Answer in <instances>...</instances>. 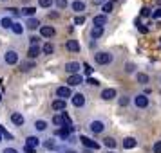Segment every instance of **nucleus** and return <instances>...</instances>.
Wrapping results in <instances>:
<instances>
[{
	"label": "nucleus",
	"instance_id": "obj_55",
	"mask_svg": "<svg viewBox=\"0 0 161 153\" xmlns=\"http://www.w3.org/2000/svg\"><path fill=\"white\" fill-rule=\"evenodd\" d=\"M0 140H2V135H0Z\"/></svg>",
	"mask_w": 161,
	"mask_h": 153
},
{
	"label": "nucleus",
	"instance_id": "obj_41",
	"mask_svg": "<svg viewBox=\"0 0 161 153\" xmlns=\"http://www.w3.org/2000/svg\"><path fill=\"white\" fill-rule=\"evenodd\" d=\"M154 153H161V140H156V144H154Z\"/></svg>",
	"mask_w": 161,
	"mask_h": 153
},
{
	"label": "nucleus",
	"instance_id": "obj_23",
	"mask_svg": "<svg viewBox=\"0 0 161 153\" xmlns=\"http://www.w3.org/2000/svg\"><path fill=\"white\" fill-rule=\"evenodd\" d=\"M91 36H92V38L103 36V27H98V25H94V27H92V31H91Z\"/></svg>",
	"mask_w": 161,
	"mask_h": 153
},
{
	"label": "nucleus",
	"instance_id": "obj_4",
	"mask_svg": "<svg viewBox=\"0 0 161 153\" xmlns=\"http://www.w3.org/2000/svg\"><path fill=\"white\" fill-rule=\"evenodd\" d=\"M4 58H6V63H9V65H16V63H18V52L16 51H8Z\"/></svg>",
	"mask_w": 161,
	"mask_h": 153
},
{
	"label": "nucleus",
	"instance_id": "obj_34",
	"mask_svg": "<svg viewBox=\"0 0 161 153\" xmlns=\"http://www.w3.org/2000/svg\"><path fill=\"white\" fill-rule=\"evenodd\" d=\"M53 123L62 128V126H64V123H62V115H54V117H53Z\"/></svg>",
	"mask_w": 161,
	"mask_h": 153
},
{
	"label": "nucleus",
	"instance_id": "obj_6",
	"mask_svg": "<svg viewBox=\"0 0 161 153\" xmlns=\"http://www.w3.org/2000/svg\"><path fill=\"white\" fill-rule=\"evenodd\" d=\"M71 97H73V105L76 108H81V106L85 105V95L83 94H74V95H71Z\"/></svg>",
	"mask_w": 161,
	"mask_h": 153
},
{
	"label": "nucleus",
	"instance_id": "obj_56",
	"mask_svg": "<svg viewBox=\"0 0 161 153\" xmlns=\"http://www.w3.org/2000/svg\"><path fill=\"white\" fill-rule=\"evenodd\" d=\"M109 153H114V151H109Z\"/></svg>",
	"mask_w": 161,
	"mask_h": 153
},
{
	"label": "nucleus",
	"instance_id": "obj_30",
	"mask_svg": "<svg viewBox=\"0 0 161 153\" xmlns=\"http://www.w3.org/2000/svg\"><path fill=\"white\" fill-rule=\"evenodd\" d=\"M53 51H54L53 43H45L44 47H42V52H44V54H53Z\"/></svg>",
	"mask_w": 161,
	"mask_h": 153
},
{
	"label": "nucleus",
	"instance_id": "obj_22",
	"mask_svg": "<svg viewBox=\"0 0 161 153\" xmlns=\"http://www.w3.org/2000/svg\"><path fill=\"white\" fill-rule=\"evenodd\" d=\"M71 8H73V11L80 13V11H83V9H85V4H83L81 0H74L73 4H71Z\"/></svg>",
	"mask_w": 161,
	"mask_h": 153
},
{
	"label": "nucleus",
	"instance_id": "obj_19",
	"mask_svg": "<svg viewBox=\"0 0 161 153\" xmlns=\"http://www.w3.org/2000/svg\"><path fill=\"white\" fill-rule=\"evenodd\" d=\"M35 13H36V8H24L22 11H20V15H24V16H27V18H33L35 16Z\"/></svg>",
	"mask_w": 161,
	"mask_h": 153
},
{
	"label": "nucleus",
	"instance_id": "obj_8",
	"mask_svg": "<svg viewBox=\"0 0 161 153\" xmlns=\"http://www.w3.org/2000/svg\"><path fill=\"white\" fill-rule=\"evenodd\" d=\"M54 33H56V31L53 29L51 25H44V27H40V34H42L44 38H53L54 36Z\"/></svg>",
	"mask_w": 161,
	"mask_h": 153
},
{
	"label": "nucleus",
	"instance_id": "obj_44",
	"mask_svg": "<svg viewBox=\"0 0 161 153\" xmlns=\"http://www.w3.org/2000/svg\"><path fill=\"white\" fill-rule=\"evenodd\" d=\"M152 18H156V20H158V18H161V9H156V11H154Z\"/></svg>",
	"mask_w": 161,
	"mask_h": 153
},
{
	"label": "nucleus",
	"instance_id": "obj_21",
	"mask_svg": "<svg viewBox=\"0 0 161 153\" xmlns=\"http://www.w3.org/2000/svg\"><path fill=\"white\" fill-rule=\"evenodd\" d=\"M38 144H40V139L35 137V135L27 137V140H25V146H29V148H36Z\"/></svg>",
	"mask_w": 161,
	"mask_h": 153
},
{
	"label": "nucleus",
	"instance_id": "obj_7",
	"mask_svg": "<svg viewBox=\"0 0 161 153\" xmlns=\"http://www.w3.org/2000/svg\"><path fill=\"white\" fill-rule=\"evenodd\" d=\"M56 95H58V99H64V101H65V97H71V88L69 87H58Z\"/></svg>",
	"mask_w": 161,
	"mask_h": 153
},
{
	"label": "nucleus",
	"instance_id": "obj_27",
	"mask_svg": "<svg viewBox=\"0 0 161 153\" xmlns=\"http://www.w3.org/2000/svg\"><path fill=\"white\" fill-rule=\"evenodd\" d=\"M103 144L107 146V148H116V140L112 137H105L103 139Z\"/></svg>",
	"mask_w": 161,
	"mask_h": 153
},
{
	"label": "nucleus",
	"instance_id": "obj_26",
	"mask_svg": "<svg viewBox=\"0 0 161 153\" xmlns=\"http://www.w3.org/2000/svg\"><path fill=\"white\" fill-rule=\"evenodd\" d=\"M0 25H2L4 29H11V25H13V20H11V18H2V20H0Z\"/></svg>",
	"mask_w": 161,
	"mask_h": 153
},
{
	"label": "nucleus",
	"instance_id": "obj_35",
	"mask_svg": "<svg viewBox=\"0 0 161 153\" xmlns=\"http://www.w3.org/2000/svg\"><path fill=\"white\" fill-rule=\"evenodd\" d=\"M0 135H2V137H6V139H9V140H11V133H8V131H6V128H4V126H0Z\"/></svg>",
	"mask_w": 161,
	"mask_h": 153
},
{
	"label": "nucleus",
	"instance_id": "obj_52",
	"mask_svg": "<svg viewBox=\"0 0 161 153\" xmlns=\"http://www.w3.org/2000/svg\"><path fill=\"white\" fill-rule=\"evenodd\" d=\"M65 153H76V151H73V150H69V151H65Z\"/></svg>",
	"mask_w": 161,
	"mask_h": 153
},
{
	"label": "nucleus",
	"instance_id": "obj_57",
	"mask_svg": "<svg viewBox=\"0 0 161 153\" xmlns=\"http://www.w3.org/2000/svg\"><path fill=\"white\" fill-rule=\"evenodd\" d=\"M159 42H161V38H159Z\"/></svg>",
	"mask_w": 161,
	"mask_h": 153
},
{
	"label": "nucleus",
	"instance_id": "obj_14",
	"mask_svg": "<svg viewBox=\"0 0 161 153\" xmlns=\"http://www.w3.org/2000/svg\"><path fill=\"white\" fill-rule=\"evenodd\" d=\"M65 47H67V51H71V52H78L80 51V43H78L76 40H67Z\"/></svg>",
	"mask_w": 161,
	"mask_h": 153
},
{
	"label": "nucleus",
	"instance_id": "obj_49",
	"mask_svg": "<svg viewBox=\"0 0 161 153\" xmlns=\"http://www.w3.org/2000/svg\"><path fill=\"white\" fill-rule=\"evenodd\" d=\"M25 153H36V151H35V148H29V146H25Z\"/></svg>",
	"mask_w": 161,
	"mask_h": 153
},
{
	"label": "nucleus",
	"instance_id": "obj_36",
	"mask_svg": "<svg viewBox=\"0 0 161 153\" xmlns=\"http://www.w3.org/2000/svg\"><path fill=\"white\" fill-rule=\"evenodd\" d=\"M54 4H56V8L58 9H64L67 6V0H54Z\"/></svg>",
	"mask_w": 161,
	"mask_h": 153
},
{
	"label": "nucleus",
	"instance_id": "obj_38",
	"mask_svg": "<svg viewBox=\"0 0 161 153\" xmlns=\"http://www.w3.org/2000/svg\"><path fill=\"white\" fill-rule=\"evenodd\" d=\"M38 4H40L42 8H49V6L53 4V0H38Z\"/></svg>",
	"mask_w": 161,
	"mask_h": 153
},
{
	"label": "nucleus",
	"instance_id": "obj_40",
	"mask_svg": "<svg viewBox=\"0 0 161 153\" xmlns=\"http://www.w3.org/2000/svg\"><path fill=\"white\" fill-rule=\"evenodd\" d=\"M141 16H152V11H150L148 8H143L141 9Z\"/></svg>",
	"mask_w": 161,
	"mask_h": 153
},
{
	"label": "nucleus",
	"instance_id": "obj_33",
	"mask_svg": "<svg viewBox=\"0 0 161 153\" xmlns=\"http://www.w3.org/2000/svg\"><path fill=\"white\" fill-rule=\"evenodd\" d=\"M83 70H85V74H87V78H89V76H91L92 72H94V69L89 65V63H83Z\"/></svg>",
	"mask_w": 161,
	"mask_h": 153
},
{
	"label": "nucleus",
	"instance_id": "obj_54",
	"mask_svg": "<svg viewBox=\"0 0 161 153\" xmlns=\"http://www.w3.org/2000/svg\"><path fill=\"white\" fill-rule=\"evenodd\" d=\"M114 2H118V0H114ZM119 2H121V0H119Z\"/></svg>",
	"mask_w": 161,
	"mask_h": 153
},
{
	"label": "nucleus",
	"instance_id": "obj_20",
	"mask_svg": "<svg viewBox=\"0 0 161 153\" xmlns=\"http://www.w3.org/2000/svg\"><path fill=\"white\" fill-rule=\"evenodd\" d=\"M94 25H98V27H103L105 23H107V16L105 15H98V16H94Z\"/></svg>",
	"mask_w": 161,
	"mask_h": 153
},
{
	"label": "nucleus",
	"instance_id": "obj_9",
	"mask_svg": "<svg viewBox=\"0 0 161 153\" xmlns=\"http://www.w3.org/2000/svg\"><path fill=\"white\" fill-rule=\"evenodd\" d=\"M89 126H91V130L94 131V133H102V131L105 130V124H103L102 121H92Z\"/></svg>",
	"mask_w": 161,
	"mask_h": 153
},
{
	"label": "nucleus",
	"instance_id": "obj_29",
	"mask_svg": "<svg viewBox=\"0 0 161 153\" xmlns=\"http://www.w3.org/2000/svg\"><path fill=\"white\" fill-rule=\"evenodd\" d=\"M112 8H114V2H109V0H107V2L102 6L103 13H110V11H112Z\"/></svg>",
	"mask_w": 161,
	"mask_h": 153
},
{
	"label": "nucleus",
	"instance_id": "obj_15",
	"mask_svg": "<svg viewBox=\"0 0 161 153\" xmlns=\"http://www.w3.org/2000/svg\"><path fill=\"white\" fill-rule=\"evenodd\" d=\"M60 115H62V123H64V126H67V128H74L73 126V119H71V115H69L67 112H62Z\"/></svg>",
	"mask_w": 161,
	"mask_h": 153
},
{
	"label": "nucleus",
	"instance_id": "obj_50",
	"mask_svg": "<svg viewBox=\"0 0 161 153\" xmlns=\"http://www.w3.org/2000/svg\"><path fill=\"white\" fill-rule=\"evenodd\" d=\"M49 16H51V18H58V16H60V13H51Z\"/></svg>",
	"mask_w": 161,
	"mask_h": 153
},
{
	"label": "nucleus",
	"instance_id": "obj_3",
	"mask_svg": "<svg viewBox=\"0 0 161 153\" xmlns=\"http://www.w3.org/2000/svg\"><path fill=\"white\" fill-rule=\"evenodd\" d=\"M134 105H136L138 108H147V106H148V97H147L145 94L136 95V97H134Z\"/></svg>",
	"mask_w": 161,
	"mask_h": 153
},
{
	"label": "nucleus",
	"instance_id": "obj_45",
	"mask_svg": "<svg viewBox=\"0 0 161 153\" xmlns=\"http://www.w3.org/2000/svg\"><path fill=\"white\" fill-rule=\"evenodd\" d=\"M8 11H9V13H11V15H16V16L20 15V11H18V9H16V8H9Z\"/></svg>",
	"mask_w": 161,
	"mask_h": 153
},
{
	"label": "nucleus",
	"instance_id": "obj_25",
	"mask_svg": "<svg viewBox=\"0 0 161 153\" xmlns=\"http://www.w3.org/2000/svg\"><path fill=\"white\" fill-rule=\"evenodd\" d=\"M11 29H13V33H15V34H22V33H24L22 23H18V22H13V25H11Z\"/></svg>",
	"mask_w": 161,
	"mask_h": 153
},
{
	"label": "nucleus",
	"instance_id": "obj_32",
	"mask_svg": "<svg viewBox=\"0 0 161 153\" xmlns=\"http://www.w3.org/2000/svg\"><path fill=\"white\" fill-rule=\"evenodd\" d=\"M35 128L40 130V131H44L45 128H47V123H45V121H36V123H35Z\"/></svg>",
	"mask_w": 161,
	"mask_h": 153
},
{
	"label": "nucleus",
	"instance_id": "obj_39",
	"mask_svg": "<svg viewBox=\"0 0 161 153\" xmlns=\"http://www.w3.org/2000/svg\"><path fill=\"white\" fill-rule=\"evenodd\" d=\"M129 103H130V99H129V97L125 95V97H121V99H119V106H127Z\"/></svg>",
	"mask_w": 161,
	"mask_h": 153
},
{
	"label": "nucleus",
	"instance_id": "obj_46",
	"mask_svg": "<svg viewBox=\"0 0 161 153\" xmlns=\"http://www.w3.org/2000/svg\"><path fill=\"white\" fill-rule=\"evenodd\" d=\"M29 42H31V45H36L38 43V36H31Z\"/></svg>",
	"mask_w": 161,
	"mask_h": 153
},
{
	"label": "nucleus",
	"instance_id": "obj_37",
	"mask_svg": "<svg viewBox=\"0 0 161 153\" xmlns=\"http://www.w3.org/2000/svg\"><path fill=\"white\" fill-rule=\"evenodd\" d=\"M45 148H47V150H56L54 140H45Z\"/></svg>",
	"mask_w": 161,
	"mask_h": 153
},
{
	"label": "nucleus",
	"instance_id": "obj_53",
	"mask_svg": "<svg viewBox=\"0 0 161 153\" xmlns=\"http://www.w3.org/2000/svg\"><path fill=\"white\" fill-rule=\"evenodd\" d=\"M0 103H2V94H0Z\"/></svg>",
	"mask_w": 161,
	"mask_h": 153
},
{
	"label": "nucleus",
	"instance_id": "obj_2",
	"mask_svg": "<svg viewBox=\"0 0 161 153\" xmlns=\"http://www.w3.org/2000/svg\"><path fill=\"white\" fill-rule=\"evenodd\" d=\"M94 58H96V61H98L100 65H107V63L112 61V56H110L109 52H98Z\"/></svg>",
	"mask_w": 161,
	"mask_h": 153
},
{
	"label": "nucleus",
	"instance_id": "obj_13",
	"mask_svg": "<svg viewBox=\"0 0 161 153\" xmlns=\"http://www.w3.org/2000/svg\"><path fill=\"white\" fill-rule=\"evenodd\" d=\"M67 83H69L71 87H78V85H81V76L80 74H73V76H69Z\"/></svg>",
	"mask_w": 161,
	"mask_h": 153
},
{
	"label": "nucleus",
	"instance_id": "obj_31",
	"mask_svg": "<svg viewBox=\"0 0 161 153\" xmlns=\"http://www.w3.org/2000/svg\"><path fill=\"white\" fill-rule=\"evenodd\" d=\"M148 76H147V74H138V83H141V85H147V83H148Z\"/></svg>",
	"mask_w": 161,
	"mask_h": 153
},
{
	"label": "nucleus",
	"instance_id": "obj_16",
	"mask_svg": "<svg viewBox=\"0 0 161 153\" xmlns=\"http://www.w3.org/2000/svg\"><path fill=\"white\" fill-rule=\"evenodd\" d=\"M136 144H138V140L134 137H127L123 140V148L125 150H132V148H136Z\"/></svg>",
	"mask_w": 161,
	"mask_h": 153
},
{
	"label": "nucleus",
	"instance_id": "obj_10",
	"mask_svg": "<svg viewBox=\"0 0 161 153\" xmlns=\"http://www.w3.org/2000/svg\"><path fill=\"white\" fill-rule=\"evenodd\" d=\"M116 97V90L114 88H105L102 92V99H105V101H110V99H114Z\"/></svg>",
	"mask_w": 161,
	"mask_h": 153
},
{
	"label": "nucleus",
	"instance_id": "obj_18",
	"mask_svg": "<svg viewBox=\"0 0 161 153\" xmlns=\"http://www.w3.org/2000/svg\"><path fill=\"white\" fill-rule=\"evenodd\" d=\"M51 106H53V110H56V112H58V110H65V101H64V99H54Z\"/></svg>",
	"mask_w": 161,
	"mask_h": 153
},
{
	"label": "nucleus",
	"instance_id": "obj_1",
	"mask_svg": "<svg viewBox=\"0 0 161 153\" xmlns=\"http://www.w3.org/2000/svg\"><path fill=\"white\" fill-rule=\"evenodd\" d=\"M80 140H81V144L85 146L87 150H100V144H98L96 140H92V139L85 137V135H81V137H80Z\"/></svg>",
	"mask_w": 161,
	"mask_h": 153
},
{
	"label": "nucleus",
	"instance_id": "obj_51",
	"mask_svg": "<svg viewBox=\"0 0 161 153\" xmlns=\"http://www.w3.org/2000/svg\"><path fill=\"white\" fill-rule=\"evenodd\" d=\"M96 2H102V4H105V2H107V0H96Z\"/></svg>",
	"mask_w": 161,
	"mask_h": 153
},
{
	"label": "nucleus",
	"instance_id": "obj_42",
	"mask_svg": "<svg viewBox=\"0 0 161 153\" xmlns=\"http://www.w3.org/2000/svg\"><path fill=\"white\" fill-rule=\"evenodd\" d=\"M83 22H85V16H76V18H74V23H76V25H81Z\"/></svg>",
	"mask_w": 161,
	"mask_h": 153
},
{
	"label": "nucleus",
	"instance_id": "obj_5",
	"mask_svg": "<svg viewBox=\"0 0 161 153\" xmlns=\"http://www.w3.org/2000/svg\"><path fill=\"white\" fill-rule=\"evenodd\" d=\"M80 63H78V61H69V63H65V70L69 74H71V76H73V74H78L80 72Z\"/></svg>",
	"mask_w": 161,
	"mask_h": 153
},
{
	"label": "nucleus",
	"instance_id": "obj_17",
	"mask_svg": "<svg viewBox=\"0 0 161 153\" xmlns=\"http://www.w3.org/2000/svg\"><path fill=\"white\" fill-rule=\"evenodd\" d=\"M38 54H40V47H38V45H29V51H27L29 59H35Z\"/></svg>",
	"mask_w": 161,
	"mask_h": 153
},
{
	"label": "nucleus",
	"instance_id": "obj_47",
	"mask_svg": "<svg viewBox=\"0 0 161 153\" xmlns=\"http://www.w3.org/2000/svg\"><path fill=\"white\" fill-rule=\"evenodd\" d=\"M127 72H134V65L132 63H127V69H125Z\"/></svg>",
	"mask_w": 161,
	"mask_h": 153
},
{
	"label": "nucleus",
	"instance_id": "obj_28",
	"mask_svg": "<svg viewBox=\"0 0 161 153\" xmlns=\"http://www.w3.org/2000/svg\"><path fill=\"white\" fill-rule=\"evenodd\" d=\"M33 67H35V63H33V61H25V63H22V67H20V70H22V72H27V70H31V69H33Z\"/></svg>",
	"mask_w": 161,
	"mask_h": 153
},
{
	"label": "nucleus",
	"instance_id": "obj_12",
	"mask_svg": "<svg viewBox=\"0 0 161 153\" xmlns=\"http://www.w3.org/2000/svg\"><path fill=\"white\" fill-rule=\"evenodd\" d=\"M11 123L15 124V126H22L24 124V115L22 114H18V112L11 114Z\"/></svg>",
	"mask_w": 161,
	"mask_h": 153
},
{
	"label": "nucleus",
	"instance_id": "obj_48",
	"mask_svg": "<svg viewBox=\"0 0 161 153\" xmlns=\"http://www.w3.org/2000/svg\"><path fill=\"white\" fill-rule=\"evenodd\" d=\"M4 153H18V151H16V150H13V148H6V150H4Z\"/></svg>",
	"mask_w": 161,
	"mask_h": 153
},
{
	"label": "nucleus",
	"instance_id": "obj_43",
	"mask_svg": "<svg viewBox=\"0 0 161 153\" xmlns=\"http://www.w3.org/2000/svg\"><path fill=\"white\" fill-rule=\"evenodd\" d=\"M87 83H91V85H94V87H96V85H100V81H98V79H94V78H87Z\"/></svg>",
	"mask_w": 161,
	"mask_h": 153
},
{
	"label": "nucleus",
	"instance_id": "obj_11",
	"mask_svg": "<svg viewBox=\"0 0 161 153\" xmlns=\"http://www.w3.org/2000/svg\"><path fill=\"white\" fill-rule=\"evenodd\" d=\"M74 128H67V126H64V128H58L56 130V135H58L60 139H67L69 137V133H73Z\"/></svg>",
	"mask_w": 161,
	"mask_h": 153
},
{
	"label": "nucleus",
	"instance_id": "obj_24",
	"mask_svg": "<svg viewBox=\"0 0 161 153\" xmlns=\"http://www.w3.org/2000/svg\"><path fill=\"white\" fill-rule=\"evenodd\" d=\"M25 25H27V29H38L40 27V22H38L36 18H29Z\"/></svg>",
	"mask_w": 161,
	"mask_h": 153
}]
</instances>
